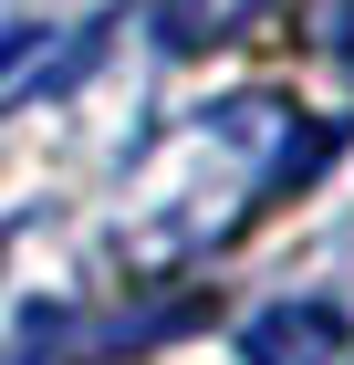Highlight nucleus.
<instances>
[{"label":"nucleus","mask_w":354,"mask_h":365,"mask_svg":"<svg viewBox=\"0 0 354 365\" xmlns=\"http://www.w3.org/2000/svg\"><path fill=\"white\" fill-rule=\"evenodd\" d=\"M250 365H354V324L333 303H271L250 324Z\"/></svg>","instance_id":"obj_1"},{"label":"nucleus","mask_w":354,"mask_h":365,"mask_svg":"<svg viewBox=\"0 0 354 365\" xmlns=\"http://www.w3.org/2000/svg\"><path fill=\"white\" fill-rule=\"evenodd\" d=\"M271 0H157V31L167 53H219V42H240Z\"/></svg>","instance_id":"obj_2"},{"label":"nucleus","mask_w":354,"mask_h":365,"mask_svg":"<svg viewBox=\"0 0 354 365\" xmlns=\"http://www.w3.org/2000/svg\"><path fill=\"white\" fill-rule=\"evenodd\" d=\"M344 53H354V42H344Z\"/></svg>","instance_id":"obj_3"}]
</instances>
